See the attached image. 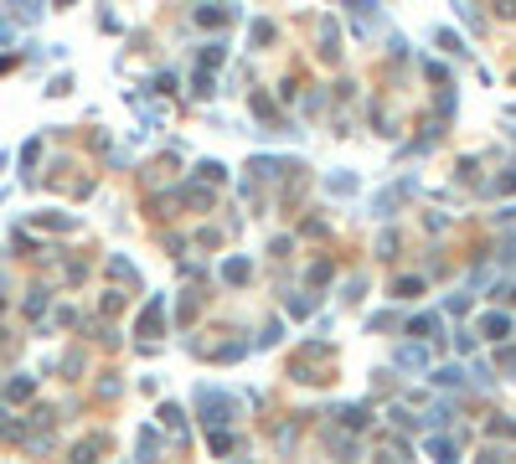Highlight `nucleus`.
I'll use <instances>...</instances> for the list:
<instances>
[{"label": "nucleus", "mask_w": 516, "mask_h": 464, "mask_svg": "<svg viewBox=\"0 0 516 464\" xmlns=\"http://www.w3.org/2000/svg\"><path fill=\"white\" fill-rule=\"evenodd\" d=\"M222 274H227L232 284H243V279H248V263H243V258H227V263H222Z\"/></svg>", "instance_id": "obj_1"}, {"label": "nucleus", "mask_w": 516, "mask_h": 464, "mask_svg": "<svg viewBox=\"0 0 516 464\" xmlns=\"http://www.w3.org/2000/svg\"><path fill=\"white\" fill-rule=\"evenodd\" d=\"M6 397H16V403H21V397H31V377H16V382L6 387Z\"/></svg>", "instance_id": "obj_2"}, {"label": "nucleus", "mask_w": 516, "mask_h": 464, "mask_svg": "<svg viewBox=\"0 0 516 464\" xmlns=\"http://www.w3.org/2000/svg\"><path fill=\"white\" fill-rule=\"evenodd\" d=\"M485 336L501 341V336H506V315H485Z\"/></svg>", "instance_id": "obj_3"}, {"label": "nucleus", "mask_w": 516, "mask_h": 464, "mask_svg": "<svg viewBox=\"0 0 516 464\" xmlns=\"http://www.w3.org/2000/svg\"><path fill=\"white\" fill-rule=\"evenodd\" d=\"M16 16L21 21H36V0H16Z\"/></svg>", "instance_id": "obj_4"}]
</instances>
